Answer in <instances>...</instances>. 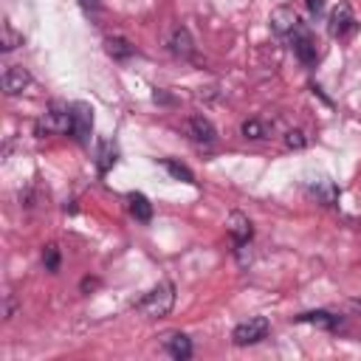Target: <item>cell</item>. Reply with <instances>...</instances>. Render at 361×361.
Here are the masks:
<instances>
[{
  "label": "cell",
  "mask_w": 361,
  "mask_h": 361,
  "mask_svg": "<svg viewBox=\"0 0 361 361\" xmlns=\"http://www.w3.org/2000/svg\"><path fill=\"white\" fill-rule=\"evenodd\" d=\"M169 51L178 54V57H184V60H190V57L195 54V42H192V37H190L187 28H175V31H172V37H169Z\"/></svg>",
  "instance_id": "12"
},
{
  "label": "cell",
  "mask_w": 361,
  "mask_h": 361,
  "mask_svg": "<svg viewBox=\"0 0 361 361\" xmlns=\"http://www.w3.org/2000/svg\"><path fill=\"white\" fill-rule=\"evenodd\" d=\"M268 23H271V28H274L280 37H291L294 31H299V28H302L299 12H296L294 6H277L274 12H271Z\"/></svg>",
  "instance_id": "5"
},
{
  "label": "cell",
  "mask_w": 361,
  "mask_h": 361,
  "mask_svg": "<svg viewBox=\"0 0 361 361\" xmlns=\"http://www.w3.org/2000/svg\"><path fill=\"white\" fill-rule=\"evenodd\" d=\"M42 265L45 271H60V249L54 243L42 249Z\"/></svg>",
  "instance_id": "20"
},
{
  "label": "cell",
  "mask_w": 361,
  "mask_h": 361,
  "mask_svg": "<svg viewBox=\"0 0 361 361\" xmlns=\"http://www.w3.org/2000/svg\"><path fill=\"white\" fill-rule=\"evenodd\" d=\"M71 119H74L71 108L62 102H54L49 108V113H45V119L37 124V133L40 135L42 133H71Z\"/></svg>",
  "instance_id": "2"
},
{
  "label": "cell",
  "mask_w": 361,
  "mask_h": 361,
  "mask_svg": "<svg viewBox=\"0 0 361 361\" xmlns=\"http://www.w3.org/2000/svg\"><path fill=\"white\" fill-rule=\"evenodd\" d=\"M310 195L319 201L322 206H336V203H339V187L333 184V180H328V178L310 184Z\"/></svg>",
  "instance_id": "11"
},
{
  "label": "cell",
  "mask_w": 361,
  "mask_h": 361,
  "mask_svg": "<svg viewBox=\"0 0 361 361\" xmlns=\"http://www.w3.org/2000/svg\"><path fill=\"white\" fill-rule=\"evenodd\" d=\"M291 45H294V54L305 62V65H313L316 62V42H313V37L305 31V28H299V31H294L291 34Z\"/></svg>",
  "instance_id": "9"
},
{
  "label": "cell",
  "mask_w": 361,
  "mask_h": 361,
  "mask_svg": "<svg viewBox=\"0 0 361 361\" xmlns=\"http://www.w3.org/2000/svg\"><path fill=\"white\" fill-rule=\"evenodd\" d=\"M172 308H175V285L167 280L158 283L139 305H135V310L147 316V319H164V316H169Z\"/></svg>",
  "instance_id": "1"
},
{
  "label": "cell",
  "mask_w": 361,
  "mask_h": 361,
  "mask_svg": "<svg viewBox=\"0 0 361 361\" xmlns=\"http://www.w3.org/2000/svg\"><path fill=\"white\" fill-rule=\"evenodd\" d=\"M187 130H190V135H192L198 144H212V142L217 139L215 124H212L209 119H203V116H192V119L187 121Z\"/></svg>",
  "instance_id": "10"
},
{
  "label": "cell",
  "mask_w": 361,
  "mask_h": 361,
  "mask_svg": "<svg viewBox=\"0 0 361 361\" xmlns=\"http://www.w3.org/2000/svg\"><path fill=\"white\" fill-rule=\"evenodd\" d=\"M71 113H74V119H71V135L82 147H87L90 144V133H94V113H90V108L85 102L71 105Z\"/></svg>",
  "instance_id": "3"
},
{
  "label": "cell",
  "mask_w": 361,
  "mask_h": 361,
  "mask_svg": "<svg viewBox=\"0 0 361 361\" xmlns=\"http://www.w3.org/2000/svg\"><path fill=\"white\" fill-rule=\"evenodd\" d=\"M164 347H167V353H169L172 358H178V361H187V358L192 355V342H190V336H184V333L167 336V339H164Z\"/></svg>",
  "instance_id": "13"
},
{
  "label": "cell",
  "mask_w": 361,
  "mask_h": 361,
  "mask_svg": "<svg viewBox=\"0 0 361 361\" xmlns=\"http://www.w3.org/2000/svg\"><path fill=\"white\" fill-rule=\"evenodd\" d=\"M17 45H23V34H17L12 28V23H3V40H0V49H3V51H15Z\"/></svg>",
  "instance_id": "19"
},
{
  "label": "cell",
  "mask_w": 361,
  "mask_h": 361,
  "mask_svg": "<svg viewBox=\"0 0 361 361\" xmlns=\"http://www.w3.org/2000/svg\"><path fill=\"white\" fill-rule=\"evenodd\" d=\"M105 49H108V54H110L113 60H130V57L135 54V49H133L127 40H121V37H108Z\"/></svg>",
  "instance_id": "17"
},
{
  "label": "cell",
  "mask_w": 361,
  "mask_h": 361,
  "mask_svg": "<svg viewBox=\"0 0 361 361\" xmlns=\"http://www.w3.org/2000/svg\"><path fill=\"white\" fill-rule=\"evenodd\" d=\"M127 203H130V212H133L135 220H142V223H150V220H153V203L147 201V195L130 192V195H127Z\"/></svg>",
  "instance_id": "14"
},
{
  "label": "cell",
  "mask_w": 361,
  "mask_h": 361,
  "mask_svg": "<svg viewBox=\"0 0 361 361\" xmlns=\"http://www.w3.org/2000/svg\"><path fill=\"white\" fill-rule=\"evenodd\" d=\"M82 6H85V9H99L96 0H82Z\"/></svg>",
  "instance_id": "24"
},
{
  "label": "cell",
  "mask_w": 361,
  "mask_h": 361,
  "mask_svg": "<svg viewBox=\"0 0 361 361\" xmlns=\"http://www.w3.org/2000/svg\"><path fill=\"white\" fill-rule=\"evenodd\" d=\"M305 144H308V139H305L302 130H288V133H285V147H288V150H302Z\"/></svg>",
  "instance_id": "22"
},
{
  "label": "cell",
  "mask_w": 361,
  "mask_h": 361,
  "mask_svg": "<svg viewBox=\"0 0 361 361\" xmlns=\"http://www.w3.org/2000/svg\"><path fill=\"white\" fill-rule=\"evenodd\" d=\"M305 3H308V9H310L313 15H319V12L325 9V3H328V0H305Z\"/></svg>",
  "instance_id": "23"
},
{
  "label": "cell",
  "mask_w": 361,
  "mask_h": 361,
  "mask_svg": "<svg viewBox=\"0 0 361 361\" xmlns=\"http://www.w3.org/2000/svg\"><path fill=\"white\" fill-rule=\"evenodd\" d=\"M164 169L172 175V178H178V180H184V184H195V175H192V169L190 167H184V164H178V161H164Z\"/></svg>",
  "instance_id": "18"
},
{
  "label": "cell",
  "mask_w": 361,
  "mask_h": 361,
  "mask_svg": "<svg viewBox=\"0 0 361 361\" xmlns=\"http://www.w3.org/2000/svg\"><path fill=\"white\" fill-rule=\"evenodd\" d=\"M268 328H271V325H268L265 316H254V319H249V322H243V325L235 328L232 339H235V344H240V347L257 344V342H262V339L268 336Z\"/></svg>",
  "instance_id": "4"
},
{
  "label": "cell",
  "mask_w": 361,
  "mask_h": 361,
  "mask_svg": "<svg viewBox=\"0 0 361 361\" xmlns=\"http://www.w3.org/2000/svg\"><path fill=\"white\" fill-rule=\"evenodd\" d=\"M226 232H229V237H232V243H235L237 249H246V246L251 243V237H254L251 220H249L243 212H232V215H229V220H226Z\"/></svg>",
  "instance_id": "6"
},
{
  "label": "cell",
  "mask_w": 361,
  "mask_h": 361,
  "mask_svg": "<svg viewBox=\"0 0 361 361\" xmlns=\"http://www.w3.org/2000/svg\"><path fill=\"white\" fill-rule=\"evenodd\" d=\"M296 322H305V325H319V328H339V316L328 313V310H310V313H299L296 316Z\"/></svg>",
  "instance_id": "15"
},
{
  "label": "cell",
  "mask_w": 361,
  "mask_h": 361,
  "mask_svg": "<svg viewBox=\"0 0 361 361\" xmlns=\"http://www.w3.org/2000/svg\"><path fill=\"white\" fill-rule=\"evenodd\" d=\"M0 85H3V90L9 96H17V94H23V90L31 85V74L26 68H20V65H12V68H6Z\"/></svg>",
  "instance_id": "8"
},
{
  "label": "cell",
  "mask_w": 361,
  "mask_h": 361,
  "mask_svg": "<svg viewBox=\"0 0 361 361\" xmlns=\"http://www.w3.org/2000/svg\"><path fill=\"white\" fill-rule=\"evenodd\" d=\"M119 161V150H116V144L113 142H108V139H102L99 142V150H96V167H99V172L105 175V172H110V167Z\"/></svg>",
  "instance_id": "16"
},
{
  "label": "cell",
  "mask_w": 361,
  "mask_h": 361,
  "mask_svg": "<svg viewBox=\"0 0 361 361\" xmlns=\"http://www.w3.org/2000/svg\"><path fill=\"white\" fill-rule=\"evenodd\" d=\"M243 135H246V139H265V127H262V121L249 119V121L243 124Z\"/></svg>",
  "instance_id": "21"
},
{
  "label": "cell",
  "mask_w": 361,
  "mask_h": 361,
  "mask_svg": "<svg viewBox=\"0 0 361 361\" xmlns=\"http://www.w3.org/2000/svg\"><path fill=\"white\" fill-rule=\"evenodd\" d=\"M355 28V17H353V9H350V3H342L330 12V17H328V31H330V37H336V40H342V37H347L350 31Z\"/></svg>",
  "instance_id": "7"
}]
</instances>
